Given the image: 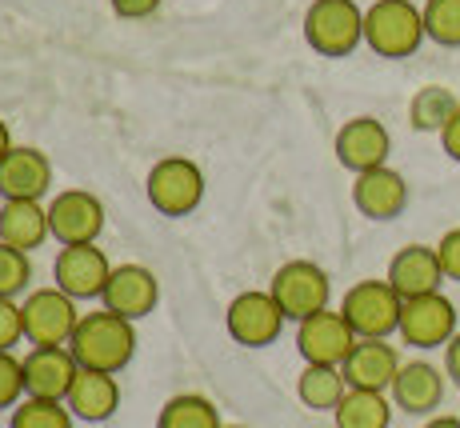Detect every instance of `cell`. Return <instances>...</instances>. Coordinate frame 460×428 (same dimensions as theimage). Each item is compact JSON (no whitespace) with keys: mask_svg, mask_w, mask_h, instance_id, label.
<instances>
[{"mask_svg":"<svg viewBox=\"0 0 460 428\" xmlns=\"http://www.w3.org/2000/svg\"><path fill=\"white\" fill-rule=\"evenodd\" d=\"M393 397L388 392H368V388H349L344 400L336 405L332 421L336 428H388L393 424Z\"/></svg>","mask_w":460,"mask_h":428,"instance_id":"obj_23","label":"cell"},{"mask_svg":"<svg viewBox=\"0 0 460 428\" xmlns=\"http://www.w3.org/2000/svg\"><path fill=\"white\" fill-rule=\"evenodd\" d=\"M456 305L445 292H429V297H412L401 308V341L412 349H445L456 336Z\"/></svg>","mask_w":460,"mask_h":428,"instance_id":"obj_12","label":"cell"},{"mask_svg":"<svg viewBox=\"0 0 460 428\" xmlns=\"http://www.w3.org/2000/svg\"><path fill=\"white\" fill-rule=\"evenodd\" d=\"M145 192H148V204L161 217H172V220L192 217L200 209V201H205V173L189 156H161L148 168Z\"/></svg>","mask_w":460,"mask_h":428,"instance_id":"obj_4","label":"cell"},{"mask_svg":"<svg viewBox=\"0 0 460 428\" xmlns=\"http://www.w3.org/2000/svg\"><path fill=\"white\" fill-rule=\"evenodd\" d=\"M156 428H225V424H220V413L208 397H200V392H176V397L164 400Z\"/></svg>","mask_w":460,"mask_h":428,"instance_id":"obj_25","label":"cell"},{"mask_svg":"<svg viewBox=\"0 0 460 428\" xmlns=\"http://www.w3.org/2000/svg\"><path fill=\"white\" fill-rule=\"evenodd\" d=\"M81 300H73L65 289H32L29 297L21 300L24 312V341L32 349H52V344H68L81 325L84 312L76 308Z\"/></svg>","mask_w":460,"mask_h":428,"instance_id":"obj_6","label":"cell"},{"mask_svg":"<svg viewBox=\"0 0 460 428\" xmlns=\"http://www.w3.org/2000/svg\"><path fill=\"white\" fill-rule=\"evenodd\" d=\"M13 153V129H8V120L0 117V160Z\"/></svg>","mask_w":460,"mask_h":428,"instance_id":"obj_36","label":"cell"},{"mask_svg":"<svg viewBox=\"0 0 460 428\" xmlns=\"http://www.w3.org/2000/svg\"><path fill=\"white\" fill-rule=\"evenodd\" d=\"M225 428H244V424H225Z\"/></svg>","mask_w":460,"mask_h":428,"instance_id":"obj_38","label":"cell"},{"mask_svg":"<svg viewBox=\"0 0 460 428\" xmlns=\"http://www.w3.org/2000/svg\"><path fill=\"white\" fill-rule=\"evenodd\" d=\"M52 189V160L32 145H13L0 160V196L4 201H44Z\"/></svg>","mask_w":460,"mask_h":428,"instance_id":"obj_17","label":"cell"},{"mask_svg":"<svg viewBox=\"0 0 460 428\" xmlns=\"http://www.w3.org/2000/svg\"><path fill=\"white\" fill-rule=\"evenodd\" d=\"M24 400V361L0 352V408H16Z\"/></svg>","mask_w":460,"mask_h":428,"instance_id":"obj_30","label":"cell"},{"mask_svg":"<svg viewBox=\"0 0 460 428\" xmlns=\"http://www.w3.org/2000/svg\"><path fill=\"white\" fill-rule=\"evenodd\" d=\"M104 212L101 196L88 189H65L49 201V225H52V240L60 245H96V236L104 233Z\"/></svg>","mask_w":460,"mask_h":428,"instance_id":"obj_10","label":"cell"},{"mask_svg":"<svg viewBox=\"0 0 460 428\" xmlns=\"http://www.w3.org/2000/svg\"><path fill=\"white\" fill-rule=\"evenodd\" d=\"M445 372H448V380H456L460 385V333L445 344Z\"/></svg>","mask_w":460,"mask_h":428,"instance_id":"obj_35","label":"cell"},{"mask_svg":"<svg viewBox=\"0 0 460 428\" xmlns=\"http://www.w3.org/2000/svg\"><path fill=\"white\" fill-rule=\"evenodd\" d=\"M305 40L321 57H352L365 44V8L357 0H313L305 13Z\"/></svg>","mask_w":460,"mask_h":428,"instance_id":"obj_3","label":"cell"},{"mask_svg":"<svg viewBox=\"0 0 460 428\" xmlns=\"http://www.w3.org/2000/svg\"><path fill=\"white\" fill-rule=\"evenodd\" d=\"M429 40L424 13L412 0H376L365 8V44L385 60H404Z\"/></svg>","mask_w":460,"mask_h":428,"instance_id":"obj_2","label":"cell"},{"mask_svg":"<svg viewBox=\"0 0 460 428\" xmlns=\"http://www.w3.org/2000/svg\"><path fill=\"white\" fill-rule=\"evenodd\" d=\"M360 336L352 333V325L344 320L341 308H324L313 312V317L296 320V352L305 356V364H332L341 369L349 361V352L357 349Z\"/></svg>","mask_w":460,"mask_h":428,"instance_id":"obj_9","label":"cell"},{"mask_svg":"<svg viewBox=\"0 0 460 428\" xmlns=\"http://www.w3.org/2000/svg\"><path fill=\"white\" fill-rule=\"evenodd\" d=\"M8 428H76V416L65 400H37L24 397L8 416Z\"/></svg>","mask_w":460,"mask_h":428,"instance_id":"obj_27","label":"cell"},{"mask_svg":"<svg viewBox=\"0 0 460 428\" xmlns=\"http://www.w3.org/2000/svg\"><path fill=\"white\" fill-rule=\"evenodd\" d=\"M424 37L440 49H460V0H424Z\"/></svg>","mask_w":460,"mask_h":428,"instance_id":"obj_28","label":"cell"},{"mask_svg":"<svg viewBox=\"0 0 460 428\" xmlns=\"http://www.w3.org/2000/svg\"><path fill=\"white\" fill-rule=\"evenodd\" d=\"M440 145H445L448 160H456V165H460V109L453 112V120L440 129Z\"/></svg>","mask_w":460,"mask_h":428,"instance_id":"obj_34","label":"cell"},{"mask_svg":"<svg viewBox=\"0 0 460 428\" xmlns=\"http://www.w3.org/2000/svg\"><path fill=\"white\" fill-rule=\"evenodd\" d=\"M424 428H460V416H429V421H424Z\"/></svg>","mask_w":460,"mask_h":428,"instance_id":"obj_37","label":"cell"},{"mask_svg":"<svg viewBox=\"0 0 460 428\" xmlns=\"http://www.w3.org/2000/svg\"><path fill=\"white\" fill-rule=\"evenodd\" d=\"M440 256V269H445V281H460V228H448L440 236V245H432Z\"/></svg>","mask_w":460,"mask_h":428,"instance_id":"obj_32","label":"cell"},{"mask_svg":"<svg viewBox=\"0 0 460 428\" xmlns=\"http://www.w3.org/2000/svg\"><path fill=\"white\" fill-rule=\"evenodd\" d=\"M332 153L352 176H357V173H368V168L388 165L393 137H388V129L376 117H352V120L341 124V132H336Z\"/></svg>","mask_w":460,"mask_h":428,"instance_id":"obj_13","label":"cell"},{"mask_svg":"<svg viewBox=\"0 0 460 428\" xmlns=\"http://www.w3.org/2000/svg\"><path fill=\"white\" fill-rule=\"evenodd\" d=\"M401 308L404 297L388 281H357L341 300L344 320L360 341H388L393 333H401Z\"/></svg>","mask_w":460,"mask_h":428,"instance_id":"obj_5","label":"cell"},{"mask_svg":"<svg viewBox=\"0 0 460 428\" xmlns=\"http://www.w3.org/2000/svg\"><path fill=\"white\" fill-rule=\"evenodd\" d=\"M24 341V312L13 297H0V352H13Z\"/></svg>","mask_w":460,"mask_h":428,"instance_id":"obj_31","label":"cell"},{"mask_svg":"<svg viewBox=\"0 0 460 428\" xmlns=\"http://www.w3.org/2000/svg\"><path fill=\"white\" fill-rule=\"evenodd\" d=\"M52 236V225H49V204L40 201H4L0 204V240L13 248H40L44 240Z\"/></svg>","mask_w":460,"mask_h":428,"instance_id":"obj_22","label":"cell"},{"mask_svg":"<svg viewBox=\"0 0 460 428\" xmlns=\"http://www.w3.org/2000/svg\"><path fill=\"white\" fill-rule=\"evenodd\" d=\"M352 204L368 220H396L409 209V181L388 165L357 173L352 176Z\"/></svg>","mask_w":460,"mask_h":428,"instance_id":"obj_14","label":"cell"},{"mask_svg":"<svg viewBox=\"0 0 460 428\" xmlns=\"http://www.w3.org/2000/svg\"><path fill=\"white\" fill-rule=\"evenodd\" d=\"M117 264L104 256V248L96 245H60L52 276L57 289H65L73 300H101L109 289V276Z\"/></svg>","mask_w":460,"mask_h":428,"instance_id":"obj_11","label":"cell"},{"mask_svg":"<svg viewBox=\"0 0 460 428\" xmlns=\"http://www.w3.org/2000/svg\"><path fill=\"white\" fill-rule=\"evenodd\" d=\"M445 377L448 372H440L437 364L409 361V364H401L388 397H393V405L409 416H437V408L445 405Z\"/></svg>","mask_w":460,"mask_h":428,"instance_id":"obj_18","label":"cell"},{"mask_svg":"<svg viewBox=\"0 0 460 428\" xmlns=\"http://www.w3.org/2000/svg\"><path fill=\"white\" fill-rule=\"evenodd\" d=\"M385 281L401 292L404 300L412 297H429V292H440V281H445V269H440L437 248L429 245H404L401 253L393 256Z\"/></svg>","mask_w":460,"mask_h":428,"instance_id":"obj_20","label":"cell"},{"mask_svg":"<svg viewBox=\"0 0 460 428\" xmlns=\"http://www.w3.org/2000/svg\"><path fill=\"white\" fill-rule=\"evenodd\" d=\"M68 352L76 356L81 369H96V372H125L128 361L137 356V320H125L109 308L84 312L81 325H76Z\"/></svg>","mask_w":460,"mask_h":428,"instance_id":"obj_1","label":"cell"},{"mask_svg":"<svg viewBox=\"0 0 460 428\" xmlns=\"http://www.w3.org/2000/svg\"><path fill=\"white\" fill-rule=\"evenodd\" d=\"M460 109L456 93L445 85H424L417 96H412L409 104V124L417 132H440L448 120H453V112Z\"/></svg>","mask_w":460,"mask_h":428,"instance_id":"obj_26","label":"cell"},{"mask_svg":"<svg viewBox=\"0 0 460 428\" xmlns=\"http://www.w3.org/2000/svg\"><path fill=\"white\" fill-rule=\"evenodd\" d=\"M32 281V256L0 240V297H21Z\"/></svg>","mask_w":460,"mask_h":428,"instance_id":"obj_29","label":"cell"},{"mask_svg":"<svg viewBox=\"0 0 460 428\" xmlns=\"http://www.w3.org/2000/svg\"><path fill=\"white\" fill-rule=\"evenodd\" d=\"M76 372V356L68 352V344H52V349H29L24 356V397L37 400H65L73 388Z\"/></svg>","mask_w":460,"mask_h":428,"instance_id":"obj_16","label":"cell"},{"mask_svg":"<svg viewBox=\"0 0 460 428\" xmlns=\"http://www.w3.org/2000/svg\"><path fill=\"white\" fill-rule=\"evenodd\" d=\"M68 413L84 424H104L112 413L120 408V380L117 372H96V369H81L65 397Z\"/></svg>","mask_w":460,"mask_h":428,"instance_id":"obj_21","label":"cell"},{"mask_svg":"<svg viewBox=\"0 0 460 428\" xmlns=\"http://www.w3.org/2000/svg\"><path fill=\"white\" fill-rule=\"evenodd\" d=\"M285 320L288 317L280 312L277 297H272L269 289L241 292V297H233V300H228V308H225L228 336H233L236 344H244V349H269V344L280 336Z\"/></svg>","mask_w":460,"mask_h":428,"instance_id":"obj_7","label":"cell"},{"mask_svg":"<svg viewBox=\"0 0 460 428\" xmlns=\"http://www.w3.org/2000/svg\"><path fill=\"white\" fill-rule=\"evenodd\" d=\"M401 352L388 341H357V349L349 352V361L341 364L349 388H368V392H388L401 372Z\"/></svg>","mask_w":460,"mask_h":428,"instance_id":"obj_19","label":"cell"},{"mask_svg":"<svg viewBox=\"0 0 460 428\" xmlns=\"http://www.w3.org/2000/svg\"><path fill=\"white\" fill-rule=\"evenodd\" d=\"M269 292L277 297L280 312L288 320H305L313 312H324L329 308V297H332V284H329V272L313 261H288L280 264L277 276H272Z\"/></svg>","mask_w":460,"mask_h":428,"instance_id":"obj_8","label":"cell"},{"mask_svg":"<svg viewBox=\"0 0 460 428\" xmlns=\"http://www.w3.org/2000/svg\"><path fill=\"white\" fill-rule=\"evenodd\" d=\"M101 305L125 320H140L161 305V281L153 269L145 264H117L109 276V289H104Z\"/></svg>","mask_w":460,"mask_h":428,"instance_id":"obj_15","label":"cell"},{"mask_svg":"<svg viewBox=\"0 0 460 428\" xmlns=\"http://www.w3.org/2000/svg\"><path fill=\"white\" fill-rule=\"evenodd\" d=\"M109 4L120 21H145V16H153L161 8V0H109Z\"/></svg>","mask_w":460,"mask_h":428,"instance_id":"obj_33","label":"cell"},{"mask_svg":"<svg viewBox=\"0 0 460 428\" xmlns=\"http://www.w3.org/2000/svg\"><path fill=\"white\" fill-rule=\"evenodd\" d=\"M344 392H349V380H344V372L332 369V364H305L296 377L300 405L313 408V413H336Z\"/></svg>","mask_w":460,"mask_h":428,"instance_id":"obj_24","label":"cell"}]
</instances>
